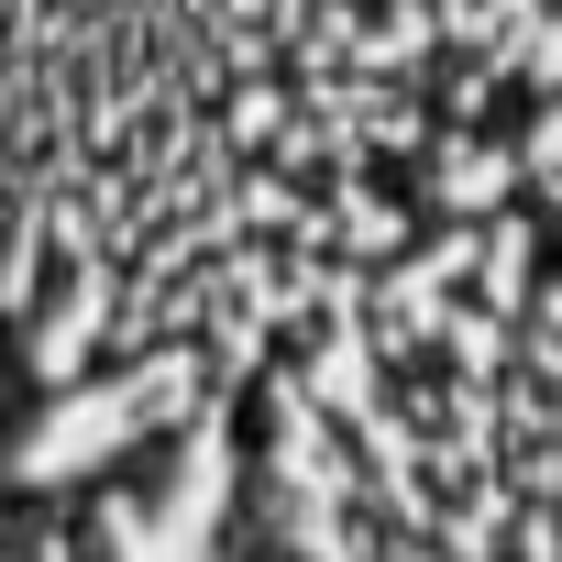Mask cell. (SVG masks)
I'll use <instances>...</instances> for the list:
<instances>
[{
	"label": "cell",
	"mask_w": 562,
	"mask_h": 562,
	"mask_svg": "<svg viewBox=\"0 0 562 562\" xmlns=\"http://www.w3.org/2000/svg\"><path fill=\"white\" fill-rule=\"evenodd\" d=\"M321 562H562V288L419 265L288 364Z\"/></svg>",
	"instance_id": "6da1fadb"
}]
</instances>
